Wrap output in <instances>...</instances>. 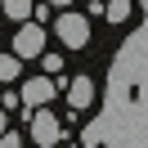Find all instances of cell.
Returning <instances> with one entry per match:
<instances>
[{"label": "cell", "mask_w": 148, "mask_h": 148, "mask_svg": "<svg viewBox=\"0 0 148 148\" xmlns=\"http://www.w3.org/2000/svg\"><path fill=\"white\" fill-rule=\"evenodd\" d=\"M54 32H58V40H63L67 49H85L90 45V18L85 14H58V23H54Z\"/></svg>", "instance_id": "cell-1"}, {"label": "cell", "mask_w": 148, "mask_h": 148, "mask_svg": "<svg viewBox=\"0 0 148 148\" xmlns=\"http://www.w3.org/2000/svg\"><path fill=\"white\" fill-rule=\"evenodd\" d=\"M27 135H32V144H40V148H54L58 144V135H63V126H58V117L49 108H36L32 112V126H27Z\"/></svg>", "instance_id": "cell-2"}, {"label": "cell", "mask_w": 148, "mask_h": 148, "mask_svg": "<svg viewBox=\"0 0 148 148\" xmlns=\"http://www.w3.org/2000/svg\"><path fill=\"white\" fill-rule=\"evenodd\" d=\"M14 54H18V58H40V54H45V32H40L36 23L18 27V36H14Z\"/></svg>", "instance_id": "cell-3"}, {"label": "cell", "mask_w": 148, "mask_h": 148, "mask_svg": "<svg viewBox=\"0 0 148 148\" xmlns=\"http://www.w3.org/2000/svg\"><path fill=\"white\" fill-rule=\"evenodd\" d=\"M49 99H54V81L49 76H27L23 81V103L27 108H45Z\"/></svg>", "instance_id": "cell-4"}, {"label": "cell", "mask_w": 148, "mask_h": 148, "mask_svg": "<svg viewBox=\"0 0 148 148\" xmlns=\"http://www.w3.org/2000/svg\"><path fill=\"white\" fill-rule=\"evenodd\" d=\"M67 103H72V108H90L94 103V81L90 76H76V81L67 85Z\"/></svg>", "instance_id": "cell-5"}, {"label": "cell", "mask_w": 148, "mask_h": 148, "mask_svg": "<svg viewBox=\"0 0 148 148\" xmlns=\"http://www.w3.org/2000/svg\"><path fill=\"white\" fill-rule=\"evenodd\" d=\"M0 5H5V14H9V18H32V14H36V0H0Z\"/></svg>", "instance_id": "cell-6"}, {"label": "cell", "mask_w": 148, "mask_h": 148, "mask_svg": "<svg viewBox=\"0 0 148 148\" xmlns=\"http://www.w3.org/2000/svg\"><path fill=\"white\" fill-rule=\"evenodd\" d=\"M23 76V58L18 54H0V81H18Z\"/></svg>", "instance_id": "cell-7"}, {"label": "cell", "mask_w": 148, "mask_h": 148, "mask_svg": "<svg viewBox=\"0 0 148 148\" xmlns=\"http://www.w3.org/2000/svg\"><path fill=\"white\" fill-rule=\"evenodd\" d=\"M103 14H108V23H126V18H130V0H108Z\"/></svg>", "instance_id": "cell-8"}, {"label": "cell", "mask_w": 148, "mask_h": 148, "mask_svg": "<svg viewBox=\"0 0 148 148\" xmlns=\"http://www.w3.org/2000/svg\"><path fill=\"white\" fill-rule=\"evenodd\" d=\"M40 67H45V72H63V58L58 54H40Z\"/></svg>", "instance_id": "cell-9"}, {"label": "cell", "mask_w": 148, "mask_h": 148, "mask_svg": "<svg viewBox=\"0 0 148 148\" xmlns=\"http://www.w3.org/2000/svg\"><path fill=\"white\" fill-rule=\"evenodd\" d=\"M0 148H23V135L18 130H5V135H0Z\"/></svg>", "instance_id": "cell-10"}, {"label": "cell", "mask_w": 148, "mask_h": 148, "mask_svg": "<svg viewBox=\"0 0 148 148\" xmlns=\"http://www.w3.org/2000/svg\"><path fill=\"white\" fill-rule=\"evenodd\" d=\"M5 130H9V108L0 103V135H5Z\"/></svg>", "instance_id": "cell-11"}, {"label": "cell", "mask_w": 148, "mask_h": 148, "mask_svg": "<svg viewBox=\"0 0 148 148\" xmlns=\"http://www.w3.org/2000/svg\"><path fill=\"white\" fill-rule=\"evenodd\" d=\"M49 5H54V9H67V5H72V0H49Z\"/></svg>", "instance_id": "cell-12"}]
</instances>
